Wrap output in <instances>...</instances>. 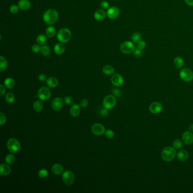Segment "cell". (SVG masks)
Wrapping results in <instances>:
<instances>
[{
    "instance_id": "1",
    "label": "cell",
    "mask_w": 193,
    "mask_h": 193,
    "mask_svg": "<svg viewBox=\"0 0 193 193\" xmlns=\"http://www.w3.org/2000/svg\"><path fill=\"white\" fill-rule=\"evenodd\" d=\"M58 18V12L53 9H48L43 15L44 21L48 24H53Z\"/></svg>"
},
{
    "instance_id": "2",
    "label": "cell",
    "mask_w": 193,
    "mask_h": 193,
    "mask_svg": "<svg viewBox=\"0 0 193 193\" xmlns=\"http://www.w3.org/2000/svg\"><path fill=\"white\" fill-rule=\"evenodd\" d=\"M176 149L173 147H166L164 148L161 152V158L164 161L169 162L174 159L176 155Z\"/></svg>"
},
{
    "instance_id": "3",
    "label": "cell",
    "mask_w": 193,
    "mask_h": 193,
    "mask_svg": "<svg viewBox=\"0 0 193 193\" xmlns=\"http://www.w3.org/2000/svg\"><path fill=\"white\" fill-rule=\"evenodd\" d=\"M71 37V31L67 28H61L57 34V39L62 43L68 42L70 40Z\"/></svg>"
},
{
    "instance_id": "4",
    "label": "cell",
    "mask_w": 193,
    "mask_h": 193,
    "mask_svg": "<svg viewBox=\"0 0 193 193\" xmlns=\"http://www.w3.org/2000/svg\"><path fill=\"white\" fill-rule=\"evenodd\" d=\"M7 147L8 150L12 153H16L21 149L20 142L15 138H10L7 142Z\"/></svg>"
},
{
    "instance_id": "5",
    "label": "cell",
    "mask_w": 193,
    "mask_h": 193,
    "mask_svg": "<svg viewBox=\"0 0 193 193\" xmlns=\"http://www.w3.org/2000/svg\"><path fill=\"white\" fill-rule=\"evenodd\" d=\"M116 104V99L114 95H109L105 97L103 102V107L107 109L108 110H110L115 107Z\"/></svg>"
},
{
    "instance_id": "6",
    "label": "cell",
    "mask_w": 193,
    "mask_h": 193,
    "mask_svg": "<svg viewBox=\"0 0 193 193\" xmlns=\"http://www.w3.org/2000/svg\"><path fill=\"white\" fill-rule=\"evenodd\" d=\"M62 181L66 185H71L75 181V176L73 172L70 171H66L62 173Z\"/></svg>"
},
{
    "instance_id": "7",
    "label": "cell",
    "mask_w": 193,
    "mask_h": 193,
    "mask_svg": "<svg viewBox=\"0 0 193 193\" xmlns=\"http://www.w3.org/2000/svg\"><path fill=\"white\" fill-rule=\"evenodd\" d=\"M181 78L185 82H189L193 80V72L189 68H183L179 72Z\"/></svg>"
},
{
    "instance_id": "8",
    "label": "cell",
    "mask_w": 193,
    "mask_h": 193,
    "mask_svg": "<svg viewBox=\"0 0 193 193\" xmlns=\"http://www.w3.org/2000/svg\"><path fill=\"white\" fill-rule=\"evenodd\" d=\"M120 49L121 52L125 54H129L134 51L135 49V47L133 42L125 41L121 44Z\"/></svg>"
},
{
    "instance_id": "9",
    "label": "cell",
    "mask_w": 193,
    "mask_h": 193,
    "mask_svg": "<svg viewBox=\"0 0 193 193\" xmlns=\"http://www.w3.org/2000/svg\"><path fill=\"white\" fill-rule=\"evenodd\" d=\"M37 97L42 101L48 100L51 97V91L47 87H42L38 91Z\"/></svg>"
},
{
    "instance_id": "10",
    "label": "cell",
    "mask_w": 193,
    "mask_h": 193,
    "mask_svg": "<svg viewBox=\"0 0 193 193\" xmlns=\"http://www.w3.org/2000/svg\"><path fill=\"white\" fill-rule=\"evenodd\" d=\"M91 130L94 134L100 136V135H102L104 134L105 131V128L103 125L97 123L92 125Z\"/></svg>"
},
{
    "instance_id": "11",
    "label": "cell",
    "mask_w": 193,
    "mask_h": 193,
    "mask_svg": "<svg viewBox=\"0 0 193 193\" xmlns=\"http://www.w3.org/2000/svg\"><path fill=\"white\" fill-rule=\"evenodd\" d=\"M149 110L154 115L159 114L163 110V105L158 102H153L149 107Z\"/></svg>"
},
{
    "instance_id": "12",
    "label": "cell",
    "mask_w": 193,
    "mask_h": 193,
    "mask_svg": "<svg viewBox=\"0 0 193 193\" xmlns=\"http://www.w3.org/2000/svg\"><path fill=\"white\" fill-rule=\"evenodd\" d=\"M112 83L116 87H121L124 83V78L120 74H114L110 79Z\"/></svg>"
},
{
    "instance_id": "13",
    "label": "cell",
    "mask_w": 193,
    "mask_h": 193,
    "mask_svg": "<svg viewBox=\"0 0 193 193\" xmlns=\"http://www.w3.org/2000/svg\"><path fill=\"white\" fill-rule=\"evenodd\" d=\"M120 11L119 9L115 6L109 7L107 12V14L108 18L112 19H116L120 15Z\"/></svg>"
},
{
    "instance_id": "14",
    "label": "cell",
    "mask_w": 193,
    "mask_h": 193,
    "mask_svg": "<svg viewBox=\"0 0 193 193\" xmlns=\"http://www.w3.org/2000/svg\"><path fill=\"white\" fill-rule=\"evenodd\" d=\"M63 101L61 97H55L52 102V108L55 111L61 110L63 107Z\"/></svg>"
},
{
    "instance_id": "15",
    "label": "cell",
    "mask_w": 193,
    "mask_h": 193,
    "mask_svg": "<svg viewBox=\"0 0 193 193\" xmlns=\"http://www.w3.org/2000/svg\"><path fill=\"white\" fill-rule=\"evenodd\" d=\"M182 140L184 143L187 145H190L193 143V134L191 131H185L182 136Z\"/></svg>"
},
{
    "instance_id": "16",
    "label": "cell",
    "mask_w": 193,
    "mask_h": 193,
    "mask_svg": "<svg viewBox=\"0 0 193 193\" xmlns=\"http://www.w3.org/2000/svg\"><path fill=\"white\" fill-rule=\"evenodd\" d=\"M177 158L180 161L185 162L189 159V153L185 150H181L177 153Z\"/></svg>"
},
{
    "instance_id": "17",
    "label": "cell",
    "mask_w": 193,
    "mask_h": 193,
    "mask_svg": "<svg viewBox=\"0 0 193 193\" xmlns=\"http://www.w3.org/2000/svg\"><path fill=\"white\" fill-rule=\"evenodd\" d=\"M52 172L55 175H60L63 173V167L61 164L56 163L52 166Z\"/></svg>"
},
{
    "instance_id": "18",
    "label": "cell",
    "mask_w": 193,
    "mask_h": 193,
    "mask_svg": "<svg viewBox=\"0 0 193 193\" xmlns=\"http://www.w3.org/2000/svg\"><path fill=\"white\" fill-rule=\"evenodd\" d=\"M70 113L71 116L76 117L81 113V105L78 104H74L70 109Z\"/></svg>"
},
{
    "instance_id": "19",
    "label": "cell",
    "mask_w": 193,
    "mask_h": 193,
    "mask_svg": "<svg viewBox=\"0 0 193 193\" xmlns=\"http://www.w3.org/2000/svg\"><path fill=\"white\" fill-rule=\"evenodd\" d=\"M12 171L11 168L9 166V164L2 163L0 166V173L2 176H7Z\"/></svg>"
},
{
    "instance_id": "20",
    "label": "cell",
    "mask_w": 193,
    "mask_h": 193,
    "mask_svg": "<svg viewBox=\"0 0 193 193\" xmlns=\"http://www.w3.org/2000/svg\"><path fill=\"white\" fill-rule=\"evenodd\" d=\"M18 5L21 10H27L31 7V2L29 0H20Z\"/></svg>"
},
{
    "instance_id": "21",
    "label": "cell",
    "mask_w": 193,
    "mask_h": 193,
    "mask_svg": "<svg viewBox=\"0 0 193 193\" xmlns=\"http://www.w3.org/2000/svg\"><path fill=\"white\" fill-rule=\"evenodd\" d=\"M106 17V13L104 10L98 9L94 14L95 19L98 21H103Z\"/></svg>"
},
{
    "instance_id": "22",
    "label": "cell",
    "mask_w": 193,
    "mask_h": 193,
    "mask_svg": "<svg viewBox=\"0 0 193 193\" xmlns=\"http://www.w3.org/2000/svg\"><path fill=\"white\" fill-rule=\"evenodd\" d=\"M58 81L55 77L49 78L47 80V84L50 88H55L58 85Z\"/></svg>"
},
{
    "instance_id": "23",
    "label": "cell",
    "mask_w": 193,
    "mask_h": 193,
    "mask_svg": "<svg viewBox=\"0 0 193 193\" xmlns=\"http://www.w3.org/2000/svg\"><path fill=\"white\" fill-rule=\"evenodd\" d=\"M65 50V48L64 45L62 44V42L56 44L54 47V51L57 55H61L64 53Z\"/></svg>"
},
{
    "instance_id": "24",
    "label": "cell",
    "mask_w": 193,
    "mask_h": 193,
    "mask_svg": "<svg viewBox=\"0 0 193 193\" xmlns=\"http://www.w3.org/2000/svg\"><path fill=\"white\" fill-rule=\"evenodd\" d=\"M174 65L176 68L181 69L184 65V61L183 58L179 56L176 57L174 60Z\"/></svg>"
},
{
    "instance_id": "25",
    "label": "cell",
    "mask_w": 193,
    "mask_h": 193,
    "mask_svg": "<svg viewBox=\"0 0 193 193\" xmlns=\"http://www.w3.org/2000/svg\"><path fill=\"white\" fill-rule=\"evenodd\" d=\"M8 63L7 60L5 57L1 55V60H0V71L1 72H3L7 68Z\"/></svg>"
},
{
    "instance_id": "26",
    "label": "cell",
    "mask_w": 193,
    "mask_h": 193,
    "mask_svg": "<svg viewBox=\"0 0 193 193\" xmlns=\"http://www.w3.org/2000/svg\"><path fill=\"white\" fill-rule=\"evenodd\" d=\"M4 84L8 89H12L15 86V81L12 78H7L4 81Z\"/></svg>"
},
{
    "instance_id": "27",
    "label": "cell",
    "mask_w": 193,
    "mask_h": 193,
    "mask_svg": "<svg viewBox=\"0 0 193 193\" xmlns=\"http://www.w3.org/2000/svg\"><path fill=\"white\" fill-rule=\"evenodd\" d=\"M103 72L104 74H105V75L107 76H110L113 74L114 72H115V69L114 68L110 66V65H105V66H104L103 68Z\"/></svg>"
},
{
    "instance_id": "28",
    "label": "cell",
    "mask_w": 193,
    "mask_h": 193,
    "mask_svg": "<svg viewBox=\"0 0 193 193\" xmlns=\"http://www.w3.org/2000/svg\"><path fill=\"white\" fill-rule=\"evenodd\" d=\"M47 40H48L47 37L44 34L38 35L36 38V42L39 45H45L46 44V42H47Z\"/></svg>"
},
{
    "instance_id": "29",
    "label": "cell",
    "mask_w": 193,
    "mask_h": 193,
    "mask_svg": "<svg viewBox=\"0 0 193 193\" xmlns=\"http://www.w3.org/2000/svg\"><path fill=\"white\" fill-rule=\"evenodd\" d=\"M131 40L132 42L134 43L138 44V42H140L142 40V36L141 34L138 32H135L131 36Z\"/></svg>"
},
{
    "instance_id": "30",
    "label": "cell",
    "mask_w": 193,
    "mask_h": 193,
    "mask_svg": "<svg viewBox=\"0 0 193 193\" xmlns=\"http://www.w3.org/2000/svg\"><path fill=\"white\" fill-rule=\"evenodd\" d=\"M33 108L34 110L37 112H41L44 108V105L41 101L40 100H36L34 103Z\"/></svg>"
},
{
    "instance_id": "31",
    "label": "cell",
    "mask_w": 193,
    "mask_h": 193,
    "mask_svg": "<svg viewBox=\"0 0 193 193\" xmlns=\"http://www.w3.org/2000/svg\"><path fill=\"white\" fill-rule=\"evenodd\" d=\"M5 160V162L6 164L9 165H12L15 162L16 159H15V156H14V154L9 153L7 155Z\"/></svg>"
},
{
    "instance_id": "32",
    "label": "cell",
    "mask_w": 193,
    "mask_h": 193,
    "mask_svg": "<svg viewBox=\"0 0 193 193\" xmlns=\"http://www.w3.org/2000/svg\"><path fill=\"white\" fill-rule=\"evenodd\" d=\"M56 33L55 28L53 26H49L46 29V34L49 37H53Z\"/></svg>"
},
{
    "instance_id": "33",
    "label": "cell",
    "mask_w": 193,
    "mask_h": 193,
    "mask_svg": "<svg viewBox=\"0 0 193 193\" xmlns=\"http://www.w3.org/2000/svg\"><path fill=\"white\" fill-rule=\"evenodd\" d=\"M5 100L8 104H13L15 100L14 94L12 92H7L5 95Z\"/></svg>"
},
{
    "instance_id": "34",
    "label": "cell",
    "mask_w": 193,
    "mask_h": 193,
    "mask_svg": "<svg viewBox=\"0 0 193 193\" xmlns=\"http://www.w3.org/2000/svg\"><path fill=\"white\" fill-rule=\"evenodd\" d=\"M41 52L44 56H48L50 54V49L48 45H43L41 47Z\"/></svg>"
},
{
    "instance_id": "35",
    "label": "cell",
    "mask_w": 193,
    "mask_h": 193,
    "mask_svg": "<svg viewBox=\"0 0 193 193\" xmlns=\"http://www.w3.org/2000/svg\"><path fill=\"white\" fill-rule=\"evenodd\" d=\"M183 146L182 142L179 139H176L173 142V147L177 150L181 149Z\"/></svg>"
},
{
    "instance_id": "36",
    "label": "cell",
    "mask_w": 193,
    "mask_h": 193,
    "mask_svg": "<svg viewBox=\"0 0 193 193\" xmlns=\"http://www.w3.org/2000/svg\"><path fill=\"white\" fill-rule=\"evenodd\" d=\"M48 171L45 169H42L38 172V176L41 179L45 178L48 175Z\"/></svg>"
},
{
    "instance_id": "37",
    "label": "cell",
    "mask_w": 193,
    "mask_h": 193,
    "mask_svg": "<svg viewBox=\"0 0 193 193\" xmlns=\"http://www.w3.org/2000/svg\"><path fill=\"white\" fill-rule=\"evenodd\" d=\"M105 136L108 139H112L115 137V132L112 130L111 129H108L107 130H105L104 133Z\"/></svg>"
},
{
    "instance_id": "38",
    "label": "cell",
    "mask_w": 193,
    "mask_h": 193,
    "mask_svg": "<svg viewBox=\"0 0 193 193\" xmlns=\"http://www.w3.org/2000/svg\"><path fill=\"white\" fill-rule=\"evenodd\" d=\"M6 115L2 112H0V125L1 126L4 125L6 122Z\"/></svg>"
},
{
    "instance_id": "39",
    "label": "cell",
    "mask_w": 193,
    "mask_h": 193,
    "mask_svg": "<svg viewBox=\"0 0 193 193\" xmlns=\"http://www.w3.org/2000/svg\"><path fill=\"white\" fill-rule=\"evenodd\" d=\"M99 115H100L102 117H107V116L108 115L109 112H108V110L107 109H106V108H105L104 107L103 108H101V109H100V111H99Z\"/></svg>"
},
{
    "instance_id": "40",
    "label": "cell",
    "mask_w": 193,
    "mask_h": 193,
    "mask_svg": "<svg viewBox=\"0 0 193 193\" xmlns=\"http://www.w3.org/2000/svg\"><path fill=\"white\" fill-rule=\"evenodd\" d=\"M19 7L18 6L16 5H12L10 7V12L13 14H16L18 12H19Z\"/></svg>"
},
{
    "instance_id": "41",
    "label": "cell",
    "mask_w": 193,
    "mask_h": 193,
    "mask_svg": "<svg viewBox=\"0 0 193 193\" xmlns=\"http://www.w3.org/2000/svg\"><path fill=\"white\" fill-rule=\"evenodd\" d=\"M142 52H143L142 50L138 48H135V49L134 51L133 52V55H134L135 57H136V58L140 57L141 56V55H142Z\"/></svg>"
},
{
    "instance_id": "42",
    "label": "cell",
    "mask_w": 193,
    "mask_h": 193,
    "mask_svg": "<svg viewBox=\"0 0 193 193\" xmlns=\"http://www.w3.org/2000/svg\"><path fill=\"white\" fill-rule=\"evenodd\" d=\"M63 100H64L65 103L67 105H71V104H73V102H74L73 98L72 97H69V96L65 97Z\"/></svg>"
},
{
    "instance_id": "43",
    "label": "cell",
    "mask_w": 193,
    "mask_h": 193,
    "mask_svg": "<svg viewBox=\"0 0 193 193\" xmlns=\"http://www.w3.org/2000/svg\"><path fill=\"white\" fill-rule=\"evenodd\" d=\"M112 94L113 95H114L115 97H119L122 94V92L121 91L118 89H114L113 90H112Z\"/></svg>"
},
{
    "instance_id": "44",
    "label": "cell",
    "mask_w": 193,
    "mask_h": 193,
    "mask_svg": "<svg viewBox=\"0 0 193 193\" xmlns=\"http://www.w3.org/2000/svg\"><path fill=\"white\" fill-rule=\"evenodd\" d=\"M145 47H146V43H145V42L142 40L140 42H138V45H137V48H138L140 49H141V50H143L145 48Z\"/></svg>"
},
{
    "instance_id": "45",
    "label": "cell",
    "mask_w": 193,
    "mask_h": 193,
    "mask_svg": "<svg viewBox=\"0 0 193 193\" xmlns=\"http://www.w3.org/2000/svg\"><path fill=\"white\" fill-rule=\"evenodd\" d=\"M32 50L34 53H39L41 50V47L39 45L34 44L32 46Z\"/></svg>"
},
{
    "instance_id": "46",
    "label": "cell",
    "mask_w": 193,
    "mask_h": 193,
    "mask_svg": "<svg viewBox=\"0 0 193 193\" xmlns=\"http://www.w3.org/2000/svg\"><path fill=\"white\" fill-rule=\"evenodd\" d=\"M100 6L104 10H108L109 9V4L107 1H104L101 3Z\"/></svg>"
},
{
    "instance_id": "47",
    "label": "cell",
    "mask_w": 193,
    "mask_h": 193,
    "mask_svg": "<svg viewBox=\"0 0 193 193\" xmlns=\"http://www.w3.org/2000/svg\"><path fill=\"white\" fill-rule=\"evenodd\" d=\"M89 105V100L86 99H83L80 102V105L83 108H86Z\"/></svg>"
},
{
    "instance_id": "48",
    "label": "cell",
    "mask_w": 193,
    "mask_h": 193,
    "mask_svg": "<svg viewBox=\"0 0 193 193\" xmlns=\"http://www.w3.org/2000/svg\"><path fill=\"white\" fill-rule=\"evenodd\" d=\"M38 79H39V81L41 82H44L47 81V76H45L44 74H40L38 76Z\"/></svg>"
},
{
    "instance_id": "49",
    "label": "cell",
    "mask_w": 193,
    "mask_h": 193,
    "mask_svg": "<svg viewBox=\"0 0 193 193\" xmlns=\"http://www.w3.org/2000/svg\"><path fill=\"white\" fill-rule=\"evenodd\" d=\"M6 87L5 86H4L3 84H1L0 85V92H1V94H0V95L1 96H3L5 93L6 92Z\"/></svg>"
},
{
    "instance_id": "50",
    "label": "cell",
    "mask_w": 193,
    "mask_h": 193,
    "mask_svg": "<svg viewBox=\"0 0 193 193\" xmlns=\"http://www.w3.org/2000/svg\"><path fill=\"white\" fill-rule=\"evenodd\" d=\"M186 4L190 6H193V0H185Z\"/></svg>"
},
{
    "instance_id": "51",
    "label": "cell",
    "mask_w": 193,
    "mask_h": 193,
    "mask_svg": "<svg viewBox=\"0 0 193 193\" xmlns=\"http://www.w3.org/2000/svg\"><path fill=\"white\" fill-rule=\"evenodd\" d=\"M189 129L190 131L193 132V124H192L190 125V126L189 127Z\"/></svg>"
}]
</instances>
